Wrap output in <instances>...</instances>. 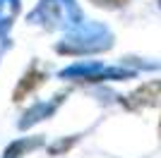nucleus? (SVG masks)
Returning a JSON list of instances; mask_svg holds the SVG:
<instances>
[{
    "mask_svg": "<svg viewBox=\"0 0 161 158\" xmlns=\"http://www.w3.org/2000/svg\"><path fill=\"white\" fill-rule=\"evenodd\" d=\"M39 82H41V72L31 70V72H29L27 77H24V79L19 82V89L14 91V98H17V101H22V96H24V93H29V91L34 89V86H39Z\"/></svg>",
    "mask_w": 161,
    "mask_h": 158,
    "instance_id": "1",
    "label": "nucleus"
},
{
    "mask_svg": "<svg viewBox=\"0 0 161 158\" xmlns=\"http://www.w3.org/2000/svg\"><path fill=\"white\" fill-rule=\"evenodd\" d=\"M101 5H125L128 0H99Z\"/></svg>",
    "mask_w": 161,
    "mask_h": 158,
    "instance_id": "2",
    "label": "nucleus"
}]
</instances>
